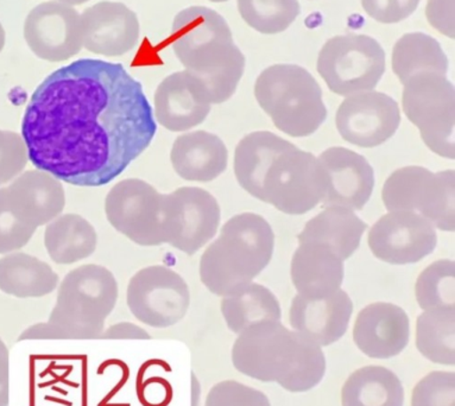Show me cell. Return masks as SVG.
<instances>
[{
    "mask_svg": "<svg viewBox=\"0 0 455 406\" xmlns=\"http://www.w3.org/2000/svg\"><path fill=\"white\" fill-rule=\"evenodd\" d=\"M29 156L22 134L0 130V186L22 174Z\"/></svg>",
    "mask_w": 455,
    "mask_h": 406,
    "instance_id": "obj_36",
    "label": "cell"
},
{
    "mask_svg": "<svg viewBox=\"0 0 455 406\" xmlns=\"http://www.w3.org/2000/svg\"><path fill=\"white\" fill-rule=\"evenodd\" d=\"M411 406H455V374L435 370L415 385Z\"/></svg>",
    "mask_w": 455,
    "mask_h": 406,
    "instance_id": "obj_34",
    "label": "cell"
},
{
    "mask_svg": "<svg viewBox=\"0 0 455 406\" xmlns=\"http://www.w3.org/2000/svg\"><path fill=\"white\" fill-rule=\"evenodd\" d=\"M105 213L109 225L137 245H164V194L150 183L118 182L106 196Z\"/></svg>",
    "mask_w": 455,
    "mask_h": 406,
    "instance_id": "obj_11",
    "label": "cell"
},
{
    "mask_svg": "<svg viewBox=\"0 0 455 406\" xmlns=\"http://www.w3.org/2000/svg\"><path fill=\"white\" fill-rule=\"evenodd\" d=\"M84 48L92 54L119 58L139 44V17L129 6L117 2H100L81 13Z\"/></svg>",
    "mask_w": 455,
    "mask_h": 406,
    "instance_id": "obj_18",
    "label": "cell"
},
{
    "mask_svg": "<svg viewBox=\"0 0 455 406\" xmlns=\"http://www.w3.org/2000/svg\"><path fill=\"white\" fill-rule=\"evenodd\" d=\"M237 5L244 22L264 35L283 33L301 12L298 0H237Z\"/></svg>",
    "mask_w": 455,
    "mask_h": 406,
    "instance_id": "obj_32",
    "label": "cell"
},
{
    "mask_svg": "<svg viewBox=\"0 0 455 406\" xmlns=\"http://www.w3.org/2000/svg\"><path fill=\"white\" fill-rule=\"evenodd\" d=\"M210 2H212V3H225V2H228V0H210Z\"/></svg>",
    "mask_w": 455,
    "mask_h": 406,
    "instance_id": "obj_45",
    "label": "cell"
},
{
    "mask_svg": "<svg viewBox=\"0 0 455 406\" xmlns=\"http://www.w3.org/2000/svg\"><path fill=\"white\" fill-rule=\"evenodd\" d=\"M401 123L400 106L380 92L350 95L339 106L335 125L347 143L376 147L387 142Z\"/></svg>",
    "mask_w": 455,
    "mask_h": 406,
    "instance_id": "obj_15",
    "label": "cell"
},
{
    "mask_svg": "<svg viewBox=\"0 0 455 406\" xmlns=\"http://www.w3.org/2000/svg\"><path fill=\"white\" fill-rule=\"evenodd\" d=\"M5 30L3 28L2 23H0V52H3V49L5 47Z\"/></svg>",
    "mask_w": 455,
    "mask_h": 406,
    "instance_id": "obj_44",
    "label": "cell"
},
{
    "mask_svg": "<svg viewBox=\"0 0 455 406\" xmlns=\"http://www.w3.org/2000/svg\"><path fill=\"white\" fill-rule=\"evenodd\" d=\"M172 45L186 70L204 84L212 105L230 100L246 61L224 17L206 6L182 10L172 22Z\"/></svg>",
    "mask_w": 455,
    "mask_h": 406,
    "instance_id": "obj_4",
    "label": "cell"
},
{
    "mask_svg": "<svg viewBox=\"0 0 455 406\" xmlns=\"http://www.w3.org/2000/svg\"><path fill=\"white\" fill-rule=\"evenodd\" d=\"M393 70L402 84L421 72L447 76L448 59L436 40L422 33L405 34L395 44Z\"/></svg>",
    "mask_w": 455,
    "mask_h": 406,
    "instance_id": "obj_31",
    "label": "cell"
},
{
    "mask_svg": "<svg viewBox=\"0 0 455 406\" xmlns=\"http://www.w3.org/2000/svg\"><path fill=\"white\" fill-rule=\"evenodd\" d=\"M2 192L16 220L35 232L60 217L65 210L66 192L61 181L38 169L17 176Z\"/></svg>",
    "mask_w": 455,
    "mask_h": 406,
    "instance_id": "obj_19",
    "label": "cell"
},
{
    "mask_svg": "<svg viewBox=\"0 0 455 406\" xmlns=\"http://www.w3.org/2000/svg\"><path fill=\"white\" fill-rule=\"evenodd\" d=\"M105 340H150V334L142 327L132 322L112 324L102 331L100 338Z\"/></svg>",
    "mask_w": 455,
    "mask_h": 406,
    "instance_id": "obj_40",
    "label": "cell"
},
{
    "mask_svg": "<svg viewBox=\"0 0 455 406\" xmlns=\"http://www.w3.org/2000/svg\"><path fill=\"white\" fill-rule=\"evenodd\" d=\"M317 72L340 97L375 90L386 72V52L375 38L350 34L335 36L321 48Z\"/></svg>",
    "mask_w": 455,
    "mask_h": 406,
    "instance_id": "obj_10",
    "label": "cell"
},
{
    "mask_svg": "<svg viewBox=\"0 0 455 406\" xmlns=\"http://www.w3.org/2000/svg\"><path fill=\"white\" fill-rule=\"evenodd\" d=\"M221 314L228 330L241 334L263 321H281L282 310L276 296L262 284L252 283L234 295L222 298Z\"/></svg>",
    "mask_w": 455,
    "mask_h": 406,
    "instance_id": "obj_29",
    "label": "cell"
},
{
    "mask_svg": "<svg viewBox=\"0 0 455 406\" xmlns=\"http://www.w3.org/2000/svg\"><path fill=\"white\" fill-rule=\"evenodd\" d=\"M455 306L425 310L416 320V347L439 365L455 362Z\"/></svg>",
    "mask_w": 455,
    "mask_h": 406,
    "instance_id": "obj_30",
    "label": "cell"
},
{
    "mask_svg": "<svg viewBox=\"0 0 455 406\" xmlns=\"http://www.w3.org/2000/svg\"><path fill=\"white\" fill-rule=\"evenodd\" d=\"M455 265L453 260L434 261L419 274L415 296L419 308L429 310L455 306Z\"/></svg>",
    "mask_w": 455,
    "mask_h": 406,
    "instance_id": "obj_33",
    "label": "cell"
},
{
    "mask_svg": "<svg viewBox=\"0 0 455 406\" xmlns=\"http://www.w3.org/2000/svg\"><path fill=\"white\" fill-rule=\"evenodd\" d=\"M10 402V353L4 341L0 338V406Z\"/></svg>",
    "mask_w": 455,
    "mask_h": 406,
    "instance_id": "obj_42",
    "label": "cell"
},
{
    "mask_svg": "<svg viewBox=\"0 0 455 406\" xmlns=\"http://www.w3.org/2000/svg\"><path fill=\"white\" fill-rule=\"evenodd\" d=\"M204 406H271L263 392L235 380L215 384L208 392Z\"/></svg>",
    "mask_w": 455,
    "mask_h": 406,
    "instance_id": "obj_35",
    "label": "cell"
},
{
    "mask_svg": "<svg viewBox=\"0 0 455 406\" xmlns=\"http://www.w3.org/2000/svg\"><path fill=\"white\" fill-rule=\"evenodd\" d=\"M35 231L20 225L6 206L0 188V254L23 249L33 239Z\"/></svg>",
    "mask_w": 455,
    "mask_h": 406,
    "instance_id": "obj_37",
    "label": "cell"
},
{
    "mask_svg": "<svg viewBox=\"0 0 455 406\" xmlns=\"http://www.w3.org/2000/svg\"><path fill=\"white\" fill-rule=\"evenodd\" d=\"M366 229L368 224L354 211L326 208L307 222L298 235V243H323L347 260L358 250Z\"/></svg>",
    "mask_w": 455,
    "mask_h": 406,
    "instance_id": "obj_25",
    "label": "cell"
},
{
    "mask_svg": "<svg viewBox=\"0 0 455 406\" xmlns=\"http://www.w3.org/2000/svg\"><path fill=\"white\" fill-rule=\"evenodd\" d=\"M354 313V303L347 291L339 289L323 299H292L289 322L320 347H327L340 340L347 331Z\"/></svg>",
    "mask_w": 455,
    "mask_h": 406,
    "instance_id": "obj_22",
    "label": "cell"
},
{
    "mask_svg": "<svg viewBox=\"0 0 455 406\" xmlns=\"http://www.w3.org/2000/svg\"><path fill=\"white\" fill-rule=\"evenodd\" d=\"M255 97L282 132L303 139L316 132L327 118L320 84L296 65H275L257 77Z\"/></svg>",
    "mask_w": 455,
    "mask_h": 406,
    "instance_id": "obj_7",
    "label": "cell"
},
{
    "mask_svg": "<svg viewBox=\"0 0 455 406\" xmlns=\"http://www.w3.org/2000/svg\"><path fill=\"white\" fill-rule=\"evenodd\" d=\"M171 162L176 174L186 181L211 182L228 168V150L217 134L193 131L175 139Z\"/></svg>",
    "mask_w": 455,
    "mask_h": 406,
    "instance_id": "obj_24",
    "label": "cell"
},
{
    "mask_svg": "<svg viewBox=\"0 0 455 406\" xmlns=\"http://www.w3.org/2000/svg\"><path fill=\"white\" fill-rule=\"evenodd\" d=\"M59 285V275L45 261L23 252L0 259V291L17 299H40Z\"/></svg>",
    "mask_w": 455,
    "mask_h": 406,
    "instance_id": "obj_26",
    "label": "cell"
},
{
    "mask_svg": "<svg viewBox=\"0 0 455 406\" xmlns=\"http://www.w3.org/2000/svg\"><path fill=\"white\" fill-rule=\"evenodd\" d=\"M153 109L155 120L165 130L185 132L206 120L212 104L204 84L185 69L158 84Z\"/></svg>",
    "mask_w": 455,
    "mask_h": 406,
    "instance_id": "obj_20",
    "label": "cell"
},
{
    "mask_svg": "<svg viewBox=\"0 0 455 406\" xmlns=\"http://www.w3.org/2000/svg\"><path fill=\"white\" fill-rule=\"evenodd\" d=\"M455 171L433 172L419 165L395 171L384 182L382 200L387 211L419 213L441 231L455 229Z\"/></svg>",
    "mask_w": 455,
    "mask_h": 406,
    "instance_id": "obj_9",
    "label": "cell"
},
{
    "mask_svg": "<svg viewBox=\"0 0 455 406\" xmlns=\"http://www.w3.org/2000/svg\"><path fill=\"white\" fill-rule=\"evenodd\" d=\"M126 302L140 322L153 328H169L186 316L190 292L181 275L164 265H151L133 275Z\"/></svg>",
    "mask_w": 455,
    "mask_h": 406,
    "instance_id": "obj_12",
    "label": "cell"
},
{
    "mask_svg": "<svg viewBox=\"0 0 455 406\" xmlns=\"http://www.w3.org/2000/svg\"><path fill=\"white\" fill-rule=\"evenodd\" d=\"M344 261L337 251L323 243L299 242L291 265L298 294L306 299L333 295L344 282Z\"/></svg>",
    "mask_w": 455,
    "mask_h": 406,
    "instance_id": "obj_23",
    "label": "cell"
},
{
    "mask_svg": "<svg viewBox=\"0 0 455 406\" xmlns=\"http://www.w3.org/2000/svg\"><path fill=\"white\" fill-rule=\"evenodd\" d=\"M402 107L419 131L428 149L437 156L454 160L455 93L443 74L421 72L403 84Z\"/></svg>",
    "mask_w": 455,
    "mask_h": 406,
    "instance_id": "obj_8",
    "label": "cell"
},
{
    "mask_svg": "<svg viewBox=\"0 0 455 406\" xmlns=\"http://www.w3.org/2000/svg\"><path fill=\"white\" fill-rule=\"evenodd\" d=\"M165 243L194 256L217 235L221 211L217 199L199 187L164 194Z\"/></svg>",
    "mask_w": 455,
    "mask_h": 406,
    "instance_id": "obj_13",
    "label": "cell"
},
{
    "mask_svg": "<svg viewBox=\"0 0 455 406\" xmlns=\"http://www.w3.org/2000/svg\"><path fill=\"white\" fill-rule=\"evenodd\" d=\"M24 38L38 59L65 62L84 48L81 15L73 6L45 2L35 6L24 23Z\"/></svg>",
    "mask_w": 455,
    "mask_h": 406,
    "instance_id": "obj_16",
    "label": "cell"
},
{
    "mask_svg": "<svg viewBox=\"0 0 455 406\" xmlns=\"http://www.w3.org/2000/svg\"><path fill=\"white\" fill-rule=\"evenodd\" d=\"M419 0H362L363 9L371 19L383 24L407 20L415 12Z\"/></svg>",
    "mask_w": 455,
    "mask_h": 406,
    "instance_id": "obj_38",
    "label": "cell"
},
{
    "mask_svg": "<svg viewBox=\"0 0 455 406\" xmlns=\"http://www.w3.org/2000/svg\"><path fill=\"white\" fill-rule=\"evenodd\" d=\"M235 175L250 195L288 215L308 213L326 190L317 158L270 131L246 134L238 143Z\"/></svg>",
    "mask_w": 455,
    "mask_h": 406,
    "instance_id": "obj_2",
    "label": "cell"
},
{
    "mask_svg": "<svg viewBox=\"0 0 455 406\" xmlns=\"http://www.w3.org/2000/svg\"><path fill=\"white\" fill-rule=\"evenodd\" d=\"M44 246L54 263L72 265L95 252L98 233L81 215L63 214L45 227Z\"/></svg>",
    "mask_w": 455,
    "mask_h": 406,
    "instance_id": "obj_27",
    "label": "cell"
},
{
    "mask_svg": "<svg viewBox=\"0 0 455 406\" xmlns=\"http://www.w3.org/2000/svg\"><path fill=\"white\" fill-rule=\"evenodd\" d=\"M426 16L434 29L454 38V0H428Z\"/></svg>",
    "mask_w": 455,
    "mask_h": 406,
    "instance_id": "obj_39",
    "label": "cell"
},
{
    "mask_svg": "<svg viewBox=\"0 0 455 406\" xmlns=\"http://www.w3.org/2000/svg\"><path fill=\"white\" fill-rule=\"evenodd\" d=\"M55 2L63 3V4L70 6L83 5L84 3L90 2V0H55Z\"/></svg>",
    "mask_w": 455,
    "mask_h": 406,
    "instance_id": "obj_43",
    "label": "cell"
},
{
    "mask_svg": "<svg viewBox=\"0 0 455 406\" xmlns=\"http://www.w3.org/2000/svg\"><path fill=\"white\" fill-rule=\"evenodd\" d=\"M232 348L238 372L264 383H277L294 394L315 387L326 373V359L315 342L281 321H263L243 330Z\"/></svg>",
    "mask_w": 455,
    "mask_h": 406,
    "instance_id": "obj_3",
    "label": "cell"
},
{
    "mask_svg": "<svg viewBox=\"0 0 455 406\" xmlns=\"http://www.w3.org/2000/svg\"><path fill=\"white\" fill-rule=\"evenodd\" d=\"M274 249L273 228L262 215L251 211L235 215L201 256V282L212 294L234 295L259 276Z\"/></svg>",
    "mask_w": 455,
    "mask_h": 406,
    "instance_id": "obj_5",
    "label": "cell"
},
{
    "mask_svg": "<svg viewBox=\"0 0 455 406\" xmlns=\"http://www.w3.org/2000/svg\"><path fill=\"white\" fill-rule=\"evenodd\" d=\"M156 131L142 84L122 65L93 59L45 77L22 122L35 168L76 187L108 185L150 147Z\"/></svg>",
    "mask_w": 455,
    "mask_h": 406,
    "instance_id": "obj_1",
    "label": "cell"
},
{
    "mask_svg": "<svg viewBox=\"0 0 455 406\" xmlns=\"http://www.w3.org/2000/svg\"><path fill=\"white\" fill-rule=\"evenodd\" d=\"M377 259L393 265L415 264L434 252L435 227L415 211H394L375 222L368 235Z\"/></svg>",
    "mask_w": 455,
    "mask_h": 406,
    "instance_id": "obj_14",
    "label": "cell"
},
{
    "mask_svg": "<svg viewBox=\"0 0 455 406\" xmlns=\"http://www.w3.org/2000/svg\"><path fill=\"white\" fill-rule=\"evenodd\" d=\"M26 340H65V335L58 327L47 321L27 328L19 338V341Z\"/></svg>",
    "mask_w": 455,
    "mask_h": 406,
    "instance_id": "obj_41",
    "label": "cell"
},
{
    "mask_svg": "<svg viewBox=\"0 0 455 406\" xmlns=\"http://www.w3.org/2000/svg\"><path fill=\"white\" fill-rule=\"evenodd\" d=\"M118 298V282L108 268L81 265L63 278L48 321L65 340H93L100 338Z\"/></svg>",
    "mask_w": 455,
    "mask_h": 406,
    "instance_id": "obj_6",
    "label": "cell"
},
{
    "mask_svg": "<svg viewBox=\"0 0 455 406\" xmlns=\"http://www.w3.org/2000/svg\"><path fill=\"white\" fill-rule=\"evenodd\" d=\"M317 161L326 175L323 207L364 210L375 188V171L368 160L347 147H333Z\"/></svg>",
    "mask_w": 455,
    "mask_h": 406,
    "instance_id": "obj_17",
    "label": "cell"
},
{
    "mask_svg": "<svg viewBox=\"0 0 455 406\" xmlns=\"http://www.w3.org/2000/svg\"><path fill=\"white\" fill-rule=\"evenodd\" d=\"M409 338L411 321L407 313L393 303H371L355 319V344L369 358H394L404 351Z\"/></svg>",
    "mask_w": 455,
    "mask_h": 406,
    "instance_id": "obj_21",
    "label": "cell"
},
{
    "mask_svg": "<svg viewBox=\"0 0 455 406\" xmlns=\"http://www.w3.org/2000/svg\"><path fill=\"white\" fill-rule=\"evenodd\" d=\"M400 378L383 366L355 370L341 388L343 406H403Z\"/></svg>",
    "mask_w": 455,
    "mask_h": 406,
    "instance_id": "obj_28",
    "label": "cell"
}]
</instances>
